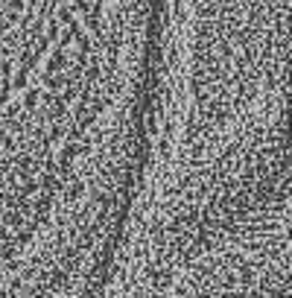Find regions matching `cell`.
Masks as SVG:
<instances>
[{"mask_svg": "<svg viewBox=\"0 0 292 298\" xmlns=\"http://www.w3.org/2000/svg\"><path fill=\"white\" fill-rule=\"evenodd\" d=\"M68 65V59H65V53L62 50H53V56H50V62H47V70H59Z\"/></svg>", "mask_w": 292, "mask_h": 298, "instance_id": "cell-4", "label": "cell"}, {"mask_svg": "<svg viewBox=\"0 0 292 298\" xmlns=\"http://www.w3.org/2000/svg\"><path fill=\"white\" fill-rule=\"evenodd\" d=\"M44 82H47V88H50V91H56V88H62V85H65V76H56L53 70H47V73H44Z\"/></svg>", "mask_w": 292, "mask_h": 298, "instance_id": "cell-5", "label": "cell"}, {"mask_svg": "<svg viewBox=\"0 0 292 298\" xmlns=\"http://www.w3.org/2000/svg\"><path fill=\"white\" fill-rule=\"evenodd\" d=\"M26 79H29V68H18V73H15V79H12V82H9V85H12V88H15V91H21V88H26Z\"/></svg>", "mask_w": 292, "mask_h": 298, "instance_id": "cell-3", "label": "cell"}, {"mask_svg": "<svg viewBox=\"0 0 292 298\" xmlns=\"http://www.w3.org/2000/svg\"><path fill=\"white\" fill-rule=\"evenodd\" d=\"M56 12H59V23H65V26H68V23L73 21V15H76L70 6H56Z\"/></svg>", "mask_w": 292, "mask_h": 298, "instance_id": "cell-6", "label": "cell"}, {"mask_svg": "<svg viewBox=\"0 0 292 298\" xmlns=\"http://www.w3.org/2000/svg\"><path fill=\"white\" fill-rule=\"evenodd\" d=\"M38 99H41V91H38V88H26L21 105L26 108V111H35V108H38Z\"/></svg>", "mask_w": 292, "mask_h": 298, "instance_id": "cell-1", "label": "cell"}, {"mask_svg": "<svg viewBox=\"0 0 292 298\" xmlns=\"http://www.w3.org/2000/svg\"><path fill=\"white\" fill-rule=\"evenodd\" d=\"M59 32H62V29H59V21H56V18H47V26L41 29V35H44L47 41H56Z\"/></svg>", "mask_w": 292, "mask_h": 298, "instance_id": "cell-2", "label": "cell"}, {"mask_svg": "<svg viewBox=\"0 0 292 298\" xmlns=\"http://www.w3.org/2000/svg\"><path fill=\"white\" fill-rule=\"evenodd\" d=\"M6 9L9 12H23V0H6Z\"/></svg>", "mask_w": 292, "mask_h": 298, "instance_id": "cell-7", "label": "cell"}]
</instances>
